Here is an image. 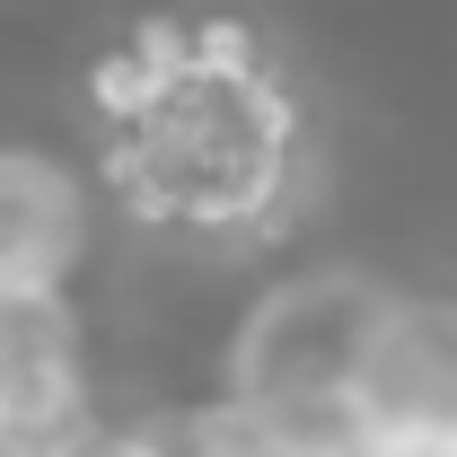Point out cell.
Listing matches in <instances>:
<instances>
[{
    "label": "cell",
    "mask_w": 457,
    "mask_h": 457,
    "mask_svg": "<svg viewBox=\"0 0 457 457\" xmlns=\"http://www.w3.org/2000/svg\"><path fill=\"white\" fill-rule=\"evenodd\" d=\"M123 212L176 237H273L308 185V123L264 27L194 18V62L106 150Z\"/></svg>",
    "instance_id": "cell-1"
},
{
    "label": "cell",
    "mask_w": 457,
    "mask_h": 457,
    "mask_svg": "<svg viewBox=\"0 0 457 457\" xmlns=\"http://www.w3.org/2000/svg\"><path fill=\"white\" fill-rule=\"evenodd\" d=\"M396 282L370 264H299L264 282L220 352V404H237L282 457H352V378Z\"/></svg>",
    "instance_id": "cell-2"
},
{
    "label": "cell",
    "mask_w": 457,
    "mask_h": 457,
    "mask_svg": "<svg viewBox=\"0 0 457 457\" xmlns=\"http://www.w3.org/2000/svg\"><path fill=\"white\" fill-rule=\"evenodd\" d=\"M352 457H457V290L387 299L352 378Z\"/></svg>",
    "instance_id": "cell-3"
},
{
    "label": "cell",
    "mask_w": 457,
    "mask_h": 457,
    "mask_svg": "<svg viewBox=\"0 0 457 457\" xmlns=\"http://www.w3.org/2000/svg\"><path fill=\"white\" fill-rule=\"evenodd\" d=\"M88 422L97 396H88V335L71 290L0 299V457H62Z\"/></svg>",
    "instance_id": "cell-4"
},
{
    "label": "cell",
    "mask_w": 457,
    "mask_h": 457,
    "mask_svg": "<svg viewBox=\"0 0 457 457\" xmlns=\"http://www.w3.org/2000/svg\"><path fill=\"white\" fill-rule=\"evenodd\" d=\"M88 264V185L54 150L0 141V299H62Z\"/></svg>",
    "instance_id": "cell-5"
},
{
    "label": "cell",
    "mask_w": 457,
    "mask_h": 457,
    "mask_svg": "<svg viewBox=\"0 0 457 457\" xmlns=\"http://www.w3.org/2000/svg\"><path fill=\"white\" fill-rule=\"evenodd\" d=\"M62 457H185L176 422H88Z\"/></svg>",
    "instance_id": "cell-6"
}]
</instances>
